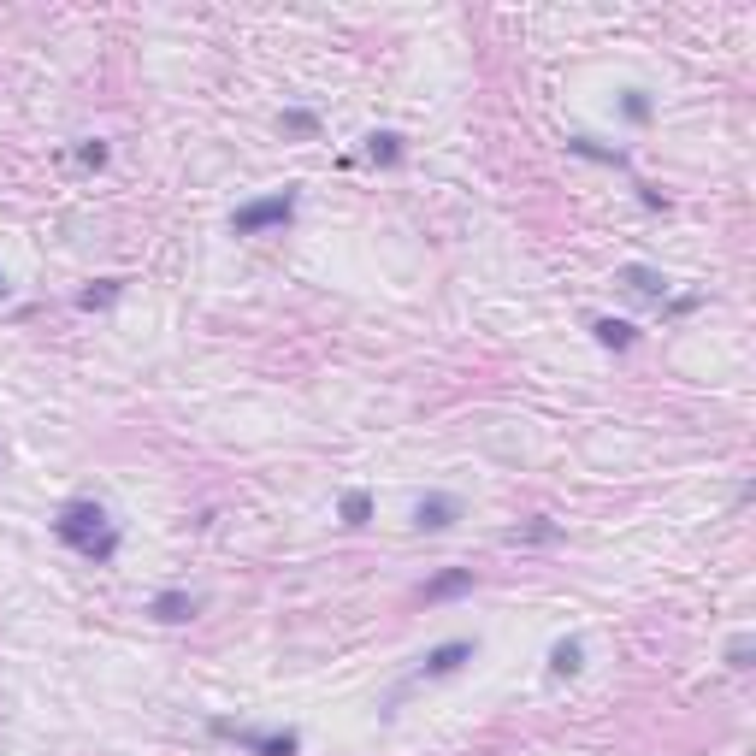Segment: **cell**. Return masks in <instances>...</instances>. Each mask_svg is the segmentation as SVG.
<instances>
[{"mask_svg": "<svg viewBox=\"0 0 756 756\" xmlns=\"http://www.w3.org/2000/svg\"><path fill=\"white\" fill-rule=\"evenodd\" d=\"M77 160H83V166H107V142H83Z\"/></svg>", "mask_w": 756, "mask_h": 756, "instance_id": "19", "label": "cell"}, {"mask_svg": "<svg viewBox=\"0 0 756 756\" xmlns=\"http://www.w3.org/2000/svg\"><path fill=\"white\" fill-rule=\"evenodd\" d=\"M119 296H125V278H101V284H89V290L77 296V308H89V314H95V308H113Z\"/></svg>", "mask_w": 756, "mask_h": 756, "instance_id": "12", "label": "cell"}, {"mask_svg": "<svg viewBox=\"0 0 756 756\" xmlns=\"http://www.w3.org/2000/svg\"><path fill=\"white\" fill-rule=\"evenodd\" d=\"M567 154H585V160H603V166H627L621 148H603V142H591V136H567Z\"/></svg>", "mask_w": 756, "mask_h": 756, "instance_id": "14", "label": "cell"}, {"mask_svg": "<svg viewBox=\"0 0 756 756\" xmlns=\"http://www.w3.org/2000/svg\"><path fill=\"white\" fill-rule=\"evenodd\" d=\"M473 650H479L473 638H449V644H432V650L420 656V674H426V680H449V674H461V668L473 662Z\"/></svg>", "mask_w": 756, "mask_h": 756, "instance_id": "4", "label": "cell"}, {"mask_svg": "<svg viewBox=\"0 0 756 756\" xmlns=\"http://www.w3.org/2000/svg\"><path fill=\"white\" fill-rule=\"evenodd\" d=\"M473 591V567H443L420 585V603H449V597H467Z\"/></svg>", "mask_w": 756, "mask_h": 756, "instance_id": "6", "label": "cell"}, {"mask_svg": "<svg viewBox=\"0 0 756 756\" xmlns=\"http://www.w3.org/2000/svg\"><path fill=\"white\" fill-rule=\"evenodd\" d=\"M337 514H343V526H367L373 520V491H343Z\"/></svg>", "mask_w": 756, "mask_h": 756, "instance_id": "15", "label": "cell"}, {"mask_svg": "<svg viewBox=\"0 0 756 756\" xmlns=\"http://www.w3.org/2000/svg\"><path fill=\"white\" fill-rule=\"evenodd\" d=\"M0 296H6V278H0Z\"/></svg>", "mask_w": 756, "mask_h": 756, "instance_id": "20", "label": "cell"}, {"mask_svg": "<svg viewBox=\"0 0 756 756\" xmlns=\"http://www.w3.org/2000/svg\"><path fill=\"white\" fill-rule=\"evenodd\" d=\"M621 284H627L632 296H644V302H662V296H668V272H656V266H644V260H627V266H621Z\"/></svg>", "mask_w": 756, "mask_h": 756, "instance_id": "8", "label": "cell"}, {"mask_svg": "<svg viewBox=\"0 0 756 756\" xmlns=\"http://www.w3.org/2000/svg\"><path fill=\"white\" fill-rule=\"evenodd\" d=\"M751 656H756V638H751V632L727 638V668H739V674H745V668H751Z\"/></svg>", "mask_w": 756, "mask_h": 756, "instance_id": "17", "label": "cell"}, {"mask_svg": "<svg viewBox=\"0 0 756 756\" xmlns=\"http://www.w3.org/2000/svg\"><path fill=\"white\" fill-rule=\"evenodd\" d=\"M148 615H154V621H166V627H184V621L201 615V597H195V591H160V597L148 603Z\"/></svg>", "mask_w": 756, "mask_h": 756, "instance_id": "7", "label": "cell"}, {"mask_svg": "<svg viewBox=\"0 0 756 756\" xmlns=\"http://www.w3.org/2000/svg\"><path fill=\"white\" fill-rule=\"evenodd\" d=\"M579 668H585V644H579V638H556V644H550V674H556V680H573Z\"/></svg>", "mask_w": 756, "mask_h": 756, "instance_id": "10", "label": "cell"}, {"mask_svg": "<svg viewBox=\"0 0 756 756\" xmlns=\"http://www.w3.org/2000/svg\"><path fill=\"white\" fill-rule=\"evenodd\" d=\"M278 130L284 136H319V113L314 107H284L278 113Z\"/></svg>", "mask_w": 756, "mask_h": 756, "instance_id": "13", "label": "cell"}, {"mask_svg": "<svg viewBox=\"0 0 756 756\" xmlns=\"http://www.w3.org/2000/svg\"><path fill=\"white\" fill-rule=\"evenodd\" d=\"M621 113H627L632 125H644V119H650V95H644V89H627V95H621Z\"/></svg>", "mask_w": 756, "mask_h": 756, "instance_id": "18", "label": "cell"}, {"mask_svg": "<svg viewBox=\"0 0 756 756\" xmlns=\"http://www.w3.org/2000/svg\"><path fill=\"white\" fill-rule=\"evenodd\" d=\"M455 520H461V503H455L449 491H426V497L414 503V526H420V532H449Z\"/></svg>", "mask_w": 756, "mask_h": 756, "instance_id": "5", "label": "cell"}, {"mask_svg": "<svg viewBox=\"0 0 756 756\" xmlns=\"http://www.w3.org/2000/svg\"><path fill=\"white\" fill-rule=\"evenodd\" d=\"M591 337H597L603 349H632V343H638V325H627V319H609V314H597V319H591Z\"/></svg>", "mask_w": 756, "mask_h": 756, "instance_id": "9", "label": "cell"}, {"mask_svg": "<svg viewBox=\"0 0 756 756\" xmlns=\"http://www.w3.org/2000/svg\"><path fill=\"white\" fill-rule=\"evenodd\" d=\"M550 538H556V526H550V520H544V514H538V520H526V526H514V532H508V544H550Z\"/></svg>", "mask_w": 756, "mask_h": 756, "instance_id": "16", "label": "cell"}, {"mask_svg": "<svg viewBox=\"0 0 756 756\" xmlns=\"http://www.w3.org/2000/svg\"><path fill=\"white\" fill-rule=\"evenodd\" d=\"M54 538H60L65 550L89 556V562H113V556H119V526H113V514L95 503V497L65 503L60 514H54Z\"/></svg>", "mask_w": 756, "mask_h": 756, "instance_id": "1", "label": "cell"}, {"mask_svg": "<svg viewBox=\"0 0 756 756\" xmlns=\"http://www.w3.org/2000/svg\"><path fill=\"white\" fill-rule=\"evenodd\" d=\"M296 201H302L296 184H284L278 195H260V201H243V207L231 213V237H260V231L290 225V219H296Z\"/></svg>", "mask_w": 756, "mask_h": 756, "instance_id": "2", "label": "cell"}, {"mask_svg": "<svg viewBox=\"0 0 756 756\" xmlns=\"http://www.w3.org/2000/svg\"><path fill=\"white\" fill-rule=\"evenodd\" d=\"M367 160L373 166H402V136L396 130H373L367 136Z\"/></svg>", "mask_w": 756, "mask_h": 756, "instance_id": "11", "label": "cell"}, {"mask_svg": "<svg viewBox=\"0 0 756 756\" xmlns=\"http://www.w3.org/2000/svg\"><path fill=\"white\" fill-rule=\"evenodd\" d=\"M219 739H237L249 756H296L302 751V733L296 727H278V733H260V727H237V721H213Z\"/></svg>", "mask_w": 756, "mask_h": 756, "instance_id": "3", "label": "cell"}]
</instances>
